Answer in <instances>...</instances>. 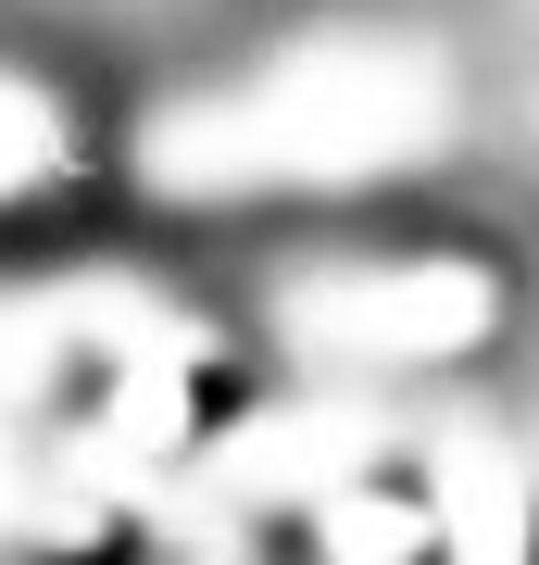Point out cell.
<instances>
[{"mask_svg": "<svg viewBox=\"0 0 539 565\" xmlns=\"http://www.w3.org/2000/svg\"><path fill=\"white\" fill-rule=\"evenodd\" d=\"M63 151H76L63 102L25 76V63H0V214H13V202H39V189L63 177Z\"/></svg>", "mask_w": 539, "mask_h": 565, "instance_id": "obj_2", "label": "cell"}, {"mask_svg": "<svg viewBox=\"0 0 539 565\" xmlns=\"http://www.w3.org/2000/svg\"><path fill=\"white\" fill-rule=\"evenodd\" d=\"M489 327V277L452 252H377L289 289V340L326 364H440Z\"/></svg>", "mask_w": 539, "mask_h": 565, "instance_id": "obj_1", "label": "cell"}]
</instances>
